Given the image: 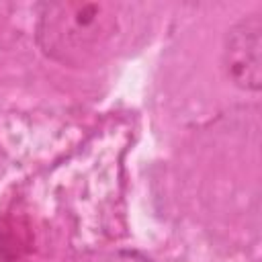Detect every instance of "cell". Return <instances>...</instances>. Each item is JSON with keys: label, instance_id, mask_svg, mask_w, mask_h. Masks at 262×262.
Segmentation results:
<instances>
[{"label": "cell", "instance_id": "6da1fadb", "mask_svg": "<svg viewBox=\"0 0 262 262\" xmlns=\"http://www.w3.org/2000/svg\"><path fill=\"white\" fill-rule=\"evenodd\" d=\"M119 33V12L111 2L61 0L39 10L37 43L41 51L68 68L100 61Z\"/></svg>", "mask_w": 262, "mask_h": 262}, {"label": "cell", "instance_id": "7a4b0ae2", "mask_svg": "<svg viewBox=\"0 0 262 262\" xmlns=\"http://www.w3.org/2000/svg\"><path fill=\"white\" fill-rule=\"evenodd\" d=\"M223 70L242 90L258 92L262 86V18L250 14L239 18L223 43Z\"/></svg>", "mask_w": 262, "mask_h": 262}, {"label": "cell", "instance_id": "3957f363", "mask_svg": "<svg viewBox=\"0 0 262 262\" xmlns=\"http://www.w3.org/2000/svg\"><path fill=\"white\" fill-rule=\"evenodd\" d=\"M108 262H151L147 256L135 252V250H119L111 256Z\"/></svg>", "mask_w": 262, "mask_h": 262}]
</instances>
